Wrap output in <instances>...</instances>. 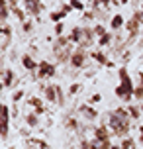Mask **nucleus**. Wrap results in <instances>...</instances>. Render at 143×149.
<instances>
[{
	"label": "nucleus",
	"instance_id": "1",
	"mask_svg": "<svg viewBox=\"0 0 143 149\" xmlns=\"http://www.w3.org/2000/svg\"><path fill=\"white\" fill-rule=\"evenodd\" d=\"M129 120H131V116H129L128 108H116L114 112H110L108 114V127L112 130L116 135H120V137H126L129 132Z\"/></svg>",
	"mask_w": 143,
	"mask_h": 149
},
{
	"label": "nucleus",
	"instance_id": "2",
	"mask_svg": "<svg viewBox=\"0 0 143 149\" xmlns=\"http://www.w3.org/2000/svg\"><path fill=\"white\" fill-rule=\"evenodd\" d=\"M118 77H120V84L126 88V92H128L126 102H131V100H133V90H135V84H133V81H131L128 69H126V67H120V69H118Z\"/></svg>",
	"mask_w": 143,
	"mask_h": 149
},
{
	"label": "nucleus",
	"instance_id": "3",
	"mask_svg": "<svg viewBox=\"0 0 143 149\" xmlns=\"http://www.w3.org/2000/svg\"><path fill=\"white\" fill-rule=\"evenodd\" d=\"M86 57H90L88 55V51H84V49H81V47H76L75 51H73V55H71V65L75 69H83L84 67V63H86Z\"/></svg>",
	"mask_w": 143,
	"mask_h": 149
},
{
	"label": "nucleus",
	"instance_id": "4",
	"mask_svg": "<svg viewBox=\"0 0 143 149\" xmlns=\"http://www.w3.org/2000/svg\"><path fill=\"white\" fill-rule=\"evenodd\" d=\"M35 74H37V79H51V77L57 74V67L53 63H49V61H41Z\"/></svg>",
	"mask_w": 143,
	"mask_h": 149
},
{
	"label": "nucleus",
	"instance_id": "5",
	"mask_svg": "<svg viewBox=\"0 0 143 149\" xmlns=\"http://www.w3.org/2000/svg\"><path fill=\"white\" fill-rule=\"evenodd\" d=\"M8 132H10V106L4 102L2 104V139L8 137Z\"/></svg>",
	"mask_w": 143,
	"mask_h": 149
},
{
	"label": "nucleus",
	"instance_id": "6",
	"mask_svg": "<svg viewBox=\"0 0 143 149\" xmlns=\"http://www.w3.org/2000/svg\"><path fill=\"white\" fill-rule=\"evenodd\" d=\"M14 81H16L14 69H2V88L14 86Z\"/></svg>",
	"mask_w": 143,
	"mask_h": 149
},
{
	"label": "nucleus",
	"instance_id": "7",
	"mask_svg": "<svg viewBox=\"0 0 143 149\" xmlns=\"http://www.w3.org/2000/svg\"><path fill=\"white\" fill-rule=\"evenodd\" d=\"M96 143H104L110 141V134H108V126H100L94 130V137H92Z\"/></svg>",
	"mask_w": 143,
	"mask_h": 149
},
{
	"label": "nucleus",
	"instance_id": "8",
	"mask_svg": "<svg viewBox=\"0 0 143 149\" xmlns=\"http://www.w3.org/2000/svg\"><path fill=\"white\" fill-rule=\"evenodd\" d=\"M88 55H90L92 59L96 61V63H100V65H104V67H114V61H110L108 57H106L102 51H88Z\"/></svg>",
	"mask_w": 143,
	"mask_h": 149
},
{
	"label": "nucleus",
	"instance_id": "9",
	"mask_svg": "<svg viewBox=\"0 0 143 149\" xmlns=\"http://www.w3.org/2000/svg\"><path fill=\"white\" fill-rule=\"evenodd\" d=\"M43 2L41 0H35L33 4H30V6H26V12H28V16H31V18H37L41 12H43Z\"/></svg>",
	"mask_w": 143,
	"mask_h": 149
},
{
	"label": "nucleus",
	"instance_id": "10",
	"mask_svg": "<svg viewBox=\"0 0 143 149\" xmlns=\"http://www.w3.org/2000/svg\"><path fill=\"white\" fill-rule=\"evenodd\" d=\"M22 65H24V69H28L30 73H37V69H39V63H35V61L31 59L30 53L22 55Z\"/></svg>",
	"mask_w": 143,
	"mask_h": 149
},
{
	"label": "nucleus",
	"instance_id": "11",
	"mask_svg": "<svg viewBox=\"0 0 143 149\" xmlns=\"http://www.w3.org/2000/svg\"><path fill=\"white\" fill-rule=\"evenodd\" d=\"M10 12H12V6L8 4V0H0V24H8Z\"/></svg>",
	"mask_w": 143,
	"mask_h": 149
},
{
	"label": "nucleus",
	"instance_id": "12",
	"mask_svg": "<svg viewBox=\"0 0 143 149\" xmlns=\"http://www.w3.org/2000/svg\"><path fill=\"white\" fill-rule=\"evenodd\" d=\"M83 37H84V28H73L71 30V33H69V39H71V43H76V45H81V41H83Z\"/></svg>",
	"mask_w": 143,
	"mask_h": 149
},
{
	"label": "nucleus",
	"instance_id": "13",
	"mask_svg": "<svg viewBox=\"0 0 143 149\" xmlns=\"http://www.w3.org/2000/svg\"><path fill=\"white\" fill-rule=\"evenodd\" d=\"M43 92H45L47 102H57V84H45L43 86Z\"/></svg>",
	"mask_w": 143,
	"mask_h": 149
},
{
	"label": "nucleus",
	"instance_id": "14",
	"mask_svg": "<svg viewBox=\"0 0 143 149\" xmlns=\"http://www.w3.org/2000/svg\"><path fill=\"white\" fill-rule=\"evenodd\" d=\"M78 112H81V114H84V118H86V120H96L98 118V112L94 110V108H90V104L78 106Z\"/></svg>",
	"mask_w": 143,
	"mask_h": 149
},
{
	"label": "nucleus",
	"instance_id": "15",
	"mask_svg": "<svg viewBox=\"0 0 143 149\" xmlns=\"http://www.w3.org/2000/svg\"><path fill=\"white\" fill-rule=\"evenodd\" d=\"M28 104H30L31 108H35V114H43V112H45V104H43L41 98H37V96L28 98Z\"/></svg>",
	"mask_w": 143,
	"mask_h": 149
},
{
	"label": "nucleus",
	"instance_id": "16",
	"mask_svg": "<svg viewBox=\"0 0 143 149\" xmlns=\"http://www.w3.org/2000/svg\"><path fill=\"white\" fill-rule=\"evenodd\" d=\"M124 26H126V20H124V16H121V14H116V16L112 18V22H110V28H112L114 31L121 30Z\"/></svg>",
	"mask_w": 143,
	"mask_h": 149
},
{
	"label": "nucleus",
	"instance_id": "17",
	"mask_svg": "<svg viewBox=\"0 0 143 149\" xmlns=\"http://www.w3.org/2000/svg\"><path fill=\"white\" fill-rule=\"evenodd\" d=\"M26 124L30 127H37L39 126V114H35V112H30L28 116H26Z\"/></svg>",
	"mask_w": 143,
	"mask_h": 149
},
{
	"label": "nucleus",
	"instance_id": "18",
	"mask_svg": "<svg viewBox=\"0 0 143 149\" xmlns=\"http://www.w3.org/2000/svg\"><path fill=\"white\" fill-rule=\"evenodd\" d=\"M128 112H129V116H131V120H139V118H141V114H143L141 108H139L137 104H129Z\"/></svg>",
	"mask_w": 143,
	"mask_h": 149
},
{
	"label": "nucleus",
	"instance_id": "19",
	"mask_svg": "<svg viewBox=\"0 0 143 149\" xmlns=\"http://www.w3.org/2000/svg\"><path fill=\"white\" fill-rule=\"evenodd\" d=\"M114 4V0H92V8H106L110 10Z\"/></svg>",
	"mask_w": 143,
	"mask_h": 149
},
{
	"label": "nucleus",
	"instance_id": "20",
	"mask_svg": "<svg viewBox=\"0 0 143 149\" xmlns=\"http://www.w3.org/2000/svg\"><path fill=\"white\" fill-rule=\"evenodd\" d=\"M120 147H121V149H135V141H133L129 135H126V137H121Z\"/></svg>",
	"mask_w": 143,
	"mask_h": 149
},
{
	"label": "nucleus",
	"instance_id": "21",
	"mask_svg": "<svg viewBox=\"0 0 143 149\" xmlns=\"http://www.w3.org/2000/svg\"><path fill=\"white\" fill-rule=\"evenodd\" d=\"M12 14L16 16V18H18V22H26V14H24V10L20 6H16V8H12Z\"/></svg>",
	"mask_w": 143,
	"mask_h": 149
},
{
	"label": "nucleus",
	"instance_id": "22",
	"mask_svg": "<svg viewBox=\"0 0 143 149\" xmlns=\"http://www.w3.org/2000/svg\"><path fill=\"white\" fill-rule=\"evenodd\" d=\"M112 33H104V36L100 37V39H98V45H100V47H106V45H110L112 43Z\"/></svg>",
	"mask_w": 143,
	"mask_h": 149
},
{
	"label": "nucleus",
	"instance_id": "23",
	"mask_svg": "<svg viewBox=\"0 0 143 149\" xmlns=\"http://www.w3.org/2000/svg\"><path fill=\"white\" fill-rule=\"evenodd\" d=\"M92 30H94V36H98V37H102L104 33H108V31H106V28L102 26V24H96V26H94Z\"/></svg>",
	"mask_w": 143,
	"mask_h": 149
},
{
	"label": "nucleus",
	"instance_id": "24",
	"mask_svg": "<svg viewBox=\"0 0 143 149\" xmlns=\"http://www.w3.org/2000/svg\"><path fill=\"white\" fill-rule=\"evenodd\" d=\"M57 96H59L57 98V104L63 106L65 104V92H63V88H61V84H57Z\"/></svg>",
	"mask_w": 143,
	"mask_h": 149
},
{
	"label": "nucleus",
	"instance_id": "25",
	"mask_svg": "<svg viewBox=\"0 0 143 149\" xmlns=\"http://www.w3.org/2000/svg\"><path fill=\"white\" fill-rule=\"evenodd\" d=\"M69 4L73 6V10H78V12H83V10H84V4L81 2V0H71Z\"/></svg>",
	"mask_w": 143,
	"mask_h": 149
},
{
	"label": "nucleus",
	"instance_id": "26",
	"mask_svg": "<svg viewBox=\"0 0 143 149\" xmlns=\"http://www.w3.org/2000/svg\"><path fill=\"white\" fill-rule=\"evenodd\" d=\"M49 18H51V22H55V24H59L61 20H63V18H65V16L61 14V12H51V14H49Z\"/></svg>",
	"mask_w": 143,
	"mask_h": 149
},
{
	"label": "nucleus",
	"instance_id": "27",
	"mask_svg": "<svg viewBox=\"0 0 143 149\" xmlns=\"http://www.w3.org/2000/svg\"><path fill=\"white\" fill-rule=\"evenodd\" d=\"M30 143H35V145H39V149H49V145H47V141H43V139H33L31 137Z\"/></svg>",
	"mask_w": 143,
	"mask_h": 149
},
{
	"label": "nucleus",
	"instance_id": "28",
	"mask_svg": "<svg viewBox=\"0 0 143 149\" xmlns=\"http://www.w3.org/2000/svg\"><path fill=\"white\" fill-rule=\"evenodd\" d=\"M133 98H137V100H143V86L135 84V90H133Z\"/></svg>",
	"mask_w": 143,
	"mask_h": 149
},
{
	"label": "nucleus",
	"instance_id": "29",
	"mask_svg": "<svg viewBox=\"0 0 143 149\" xmlns=\"http://www.w3.org/2000/svg\"><path fill=\"white\" fill-rule=\"evenodd\" d=\"M100 100H102V94H98V92H96V94H92V96L90 98H88V100H86V102H88V104H98V102H100Z\"/></svg>",
	"mask_w": 143,
	"mask_h": 149
},
{
	"label": "nucleus",
	"instance_id": "30",
	"mask_svg": "<svg viewBox=\"0 0 143 149\" xmlns=\"http://www.w3.org/2000/svg\"><path fill=\"white\" fill-rule=\"evenodd\" d=\"M59 12L63 16H67V14H71V12H73V6H71V4H61V10H59Z\"/></svg>",
	"mask_w": 143,
	"mask_h": 149
},
{
	"label": "nucleus",
	"instance_id": "31",
	"mask_svg": "<svg viewBox=\"0 0 143 149\" xmlns=\"http://www.w3.org/2000/svg\"><path fill=\"white\" fill-rule=\"evenodd\" d=\"M63 30H65V24H63V22H59V24H55V30H53V31H55V36H63Z\"/></svg>",
	"mask_w": 143,
	"mask_h": 149
},
{
	"label": "nucleus",
	"instance_id": "32",
	"mask_svg": "<svg viewBox=\"0 0 143 149\" xmlns=\"http://www.w3.org/2000/svg\"><path fill=\"white\" fill-rule=\"evenodd\" d=\"M65 124H67L71 130H78V122H76V120H73V118H67V120H65Z\"/></svg>",
	"mask_w": 143,
	"mask_h": 149
},
{
	"label": "nucleus",
	"instance_id": "33",
	"mask_svg": "<svg viewBox=\"0 0 143 149\" xmlns=\"http://www.w3.org/2000/svg\"><path fill=\"white\" fill-rule=\"evenodd\" d=\"M2 36H4V37H10V36H12V28H10L8 24H2Z\"/></svg>",
	"mask_w": 143,
	"mask_h": 149
},
{
	"label": "nucleus",
	"instance_id": "34",
	"mask_svg": "<svg viewBox=\"0 0 143 149\" xmlns=\"http://www.w3.org/2000/svg\"><path fill=\"white\" fill-rule=\"evenodd\" d=\"M24 94H26L24 90H16L14 94H12V100H14V102H20V100L24 98Z\"/></svg>",
	"mask_w": 143,
	"mask_h": 149
},
{
	"label": "nucleus",
	"instance_id": "35",
	"mask_svg": "<svg viewBox=\"0 0 143 149\" xmlns=\"http://www.w3.org/2000/svg\"><path fill=\"white\" fill-rule=\"evenodd\" d=\"M22 30L26 31V33H30V31L33 30V24H31V22H28V20H26V22L22 24Z\"/></svg>",
	"mask_w": 143,
	"mask_h": 149
},
{
	"label": "nucleus",
	"instance_id": "36",
	"mask_svg": "<svg viewBox=\"0 0 143 149\" xmlns=\"http://www.w3.org/2000/svg\"><path fill=\"white\" fill-rule=\"evenodd\" d=\"M78 90H81V84H71V88H69V92H71V94H76V92H78Z\"/></svg>",
	"mask_w": 143,
	"mask_h": 149
},
{
	"label": "nucleus",
	"instance_id": "37",
	"mask_svg": "<svg viewBox=\"0 0 143 149\" xmlns=\"http://www.w3.org/2000/svg\"><path fill=\"white\" fill-rule=\"evenodd\" d=\"M100 149H112V141H104V143H98Z\"/></svg>",
	"mask_w": 143,
	"mask_h": 149
},
{
	"label": "nucleus",
	"instance_id": "38",
	"mask_svg": "<svg viewBox=\"0 0 143 149\" xmlns=\"http://www.w3.org/2000/svg\"><path fill=\"white\" fill-rule=\"evenodd\" d=\"M139 143H141V147H143V126H139Z\"/></svg>",
	"mask_w": 143,
	"mask_h": 149
},
{
	"label": "nucleus",
	"instance_id": "39",
	"mask_svg": "<svg viewBox=\"0 0 143 149\" xmlns=\"http://www.w3.org/2000/svg\"><path fill=\"white\" fill-rule=\"evenodd\" d=\"M137 79H139V86H143V71L137 73Z\"/></svg>",
	"mask_w": 143,
	"mask_h": 149
},
{
	"label": "nucleus",
	"instance_id": "40",
	"mask_svg": "<svg viewBox=\"0 0 143 149\" xmlns=\"http://www.w3.org/2000/svg\"><path fill=\"white\" fill-rule=\"evenodd\" d=\"M8 4H10L12 8H16V6H18V0H8Z\"/></svg>",
	"mask_w": 143,
	"mask_h": 149
},
{
	"label": "nucleus",
	"instance_id": "41",
	"mask_svg": "<svg viewBox=\"0 0 143 149\" xmlns=\"http://www.w3.org/2000/svg\"><path fill=\"white\" fill-rule=\"evenodd\" d=\"M24 4H26V6H30V4H33V2H35V0H22Z\"/></svg>",
	"mask_w": 143,
	"mask_h": 149
},
{
	"label": "nucleus",
	"instance_id": "42",
	"mask_svg": "<svg viewBox=\"0 0 143 149\" xmlns=\"http://www.w3.org/2000/svg\"><path fill=\"white\" fill-rule=\"evenodd\" d=\"M129 0H120V4H128Z\"/></svg>",
	"mask_w": 143,
	"mask_h": 149
},
{
	"label": "nucleus",
	"instance_id": "43",
	"mask_svg": "<svg viewBox=\"0 0 143 149\" xmlns=\"http://www.w3.org/2000/svg\"><path fill=\"white\" fill-rule=\"evenodd\" d=\"M112 149H121V147H120V145H112Z\"/></svg>",
	"mask_w": 143,
	"mask_h": 149
},
{
	"label": "nucleus",
	"instance_id": "44",
	"mask_svg": "<svg viewBox=\"0 0 143 149\" xmlns=\"http://www.w3.org/2000/svg\"><path fill=\"white\" fill-rule=\"evenodd\" d=\"M139 108H141V112H143V102H141V104H139Z\"/></svg>",
	"mask_w": 143,
	"mask_h": 149
},
{
	"label": "nucleus",
	"instance_id": "45",
	"mask_svg": "<svg viewBox=\"0 0 143 149\" xmlns=\"http://www.w3.org/2000/svg\"><path fill=\"white\" fill-rule=\"evenodd\" d=\"M28 149H33V147H28Z\"/></svg>",
	"mask_w": 143,
	"mask_h": 149
},
{
	"label": "nucleus",
	"instance_id": "46",
	"mask_svg": "<svg viewBox=\"0 0 143 149\" xmlns=\"http://www.w3.org/2000/svg\"><path fill=\"white\" fill-rule=\"evenodd\" d=\"M141 10H143V8H141Z\"/></svg>",
	"mask_w": 143,
	"mask_h": 149
}]
</instances>
